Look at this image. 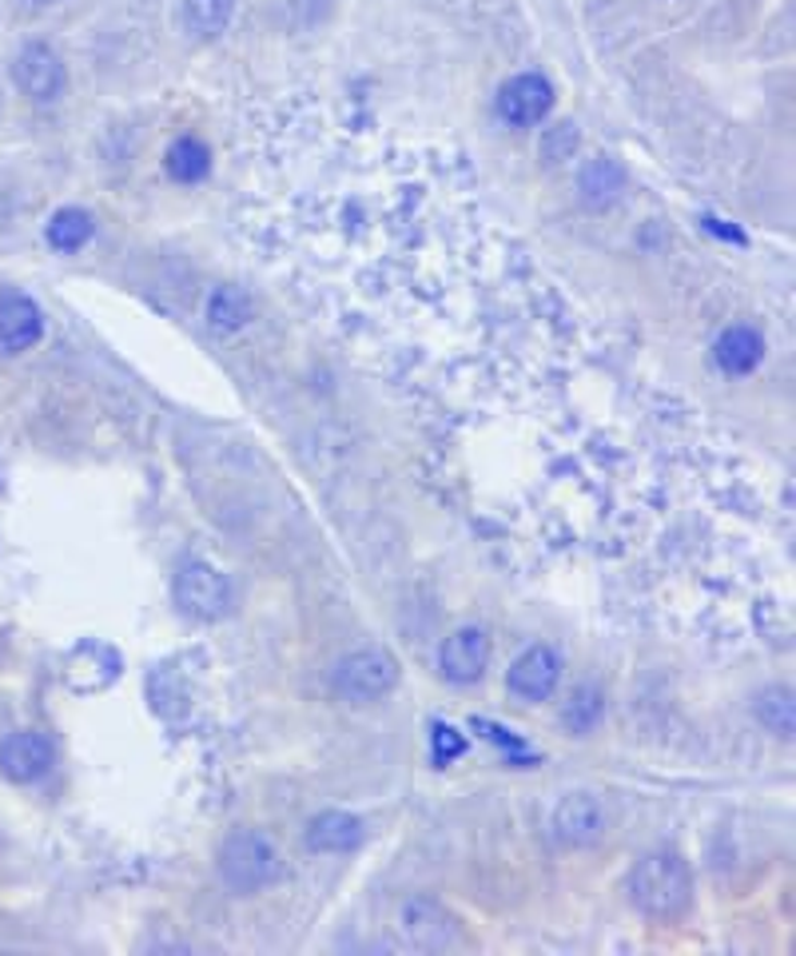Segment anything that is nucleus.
<instances>
[{
  "mask_svg": "<svg viewBox=\"0 0 796 956\" xmlns=\"http://www.w3.org/2000/svg\"><path fill=\"white\" fill-rule=\"evenodd\" d=\"M558 674H562L558 653L550 650V646H530L526 653L514 658V665H510V674H506V686L514 698L546 701L550 694H554Z\"/></svg>",
  "mask_w": 796,
  "mask_h": 956,
  "instance_id": "10",
  "label": "nucleus"
},
{
  "mask_svg": "<svg viewBox=\"0 0 796 956\" xmlns=\"http://www.w3.org/2000/svg\"><path fill=\"white\" fill-rule=\"evenodd\" d=\"M172 590H175V606L196 622L228 618L231 602H235L228 574H220L216 566H208V562H187V566H180Z\"/></svg>",
  "mask_w": 796,
  "mask_h": 956,
  "instance_id": "4",
  "label": "nucleus"
},
{
  "mask_svg": "<svg viewBox=\"0 0 796 956\" xmlns=\"http://www.w3.org/2000/svg\"><path fill=\"white\" fill-rule=\"evenodd\" d=\"M163 168H168V175H172L175 184H199V180L211 172V152L196 136H184V140H175L172 148H168Z\"/></svg>",
  "mask_w": 796,
  "mask_h": 956,
  "instance_id": "18",
  "label": "nucleus"
},
{
  "mask_svg": "<svg viewBox=\"0 0 796 956\" xmlns=\"http://www.w3.org/2000/svg\"><path fill=\"white\" fill-rule=\"evenodd\" d=\"M757 718H761L773 734H793V694L788 689H764L757 701Z\"/></svg>",
  "mask_w": 796,
  "mask_h": 956,
  "instance_id": "21",
  "label": "nucleus"
},
{
  "mask_svg": "<svg viewBox=\"0 0 796 956\" xmlns=\"http://www.w3.org/2000/svg\"><path fill=\"white\" fill-rule=\"evenodd\" d=\"M601 710H605V706H601V694H598V689L577 686L574 694H570L566 706H562V722H566L570 734L581 737V734H589V730H593V725L601 722Z\"/></svg>",
  "mask_w": 796,
  "mask_h": 956,
  "instance_id": "20",
  "label": "nucleus"
},
{
  "mask_svg": "<svg viewBox=\"0 0 796 956\" xmlns=\"http://www.w3.org/2000/svg\"><path fill=\"white\" fill-rule=\"evenodd\" d=\"M494 108L502 124H510V128H534L554 108V84L546 81L542 72H518L498 88Z\"/></svg>",
  "mask_w": 796,
  "mask_h": 956,
  "instance_id": "6",
  "label": "nucleus"
},
{
  "mask_svg": "<svg viewBox=\"0 0 796 956\" xmlns=\"http://www.w3.org/2000/svg\"><path fill=\"white\" fill-rule=\"evenodd\" d=\"M367 837V825L358 821L355 813H343V809H327L311 821L307 829V849L311 853H351L363 845Z\"/></svg>",
  "mask_w": 796,
  "mask_h": 956,
  "instance_id": "13",
  "label": "nucleus"
},
{
  "mask_svg": "<svg viewBox=\"0 0 796 956\" xmlns=\"http://www.w3.org/2000/svg\"><path fill=\"white\" fill-rule=\"evenodd\" d=\"M625 187V172L610 156H593V160L581 163V172H577V192L586 199L589 208H610L613 199L622 196Z\"/></svg>",
  "mask_w": 796,
  "mask_h": 956,
  "instance_id": "15",
  "label": "nucleus"
},
{
  "mask_svg": "<svg viewBox=\"0 0 796 956\" xmlns=\"http://www.w3.org/2000/svg\"><path fill=\"white\" fill-rule=\"evenodd\" d=\"M439 665H442V674H446V682L470 686V682H478V677L486 674V665H490V638H486L478 626H462V630H454L451 638L442 641Z\"/></svg>",
  "mask_w": 796,
  "mask_h": 956,
  "instance_id": "9",
  "label": "nucleus"
},
{
  "mask_svg": "<svg viewBox=\"0 0 796 956\" xmlns=\"http://www.w3.org/2000/svg\"><path fill=\"white\" fill-rule=\"evenodd\" d=\"M283 873L279 845L255 829H240L223 841L220 849V877L231 893H259Z\"/></svg>",
  "mask_w": 796,
  "mask_h": 956,
  "instance_id": "2",
  "label": "nucleus"
},
{
  "mask_svg": "<svg viewBox=\"0 0 796 956\" xmlns=\"http://www.w3.org/2000/svg\"><path fill=\"white\" fill-rule=\"evenodd\" d=\"M478 730H486V737H490V741H498V746H506L510 753H526V746H522V741H514V737H510L506 730H502V725H486V722H478Z\"/></svg>",
  "mask_w": 796,
  "mask_h": 956,
  "instance_id": "24",
  "label": "nucleus"
},
{
  "mask_svg": "<svg viewBox=\"0 0 796 956\" xmlns=\"http://www.w3.org/2000/svg\"><path fill=\"white\" fill-rule=\"evenodd\" d=\"M550 825H554V837L562 841V845H593V841L601 837V829H605V813H601L598 797L570 794L566 801L554 809Z\"/></svg>",
  "mask_w": 796,
  "mask_h": 956,
  "instance_id": "11",
  "label": "nucleus"
},
{
  "mask_svg": "<svg viewBox=\"0 0 796 956\" xmlns=\"http://www.w3.org/2000/svg\"><path fill=\"white\" fill-rule=\"evenodd\" d=\"M45 339V316L24 292L0 295V355H24Z\"/></svg>",
  "mask_w": 796,
  "mask_h": 956,
  "instance_id": "7",
  "label": "nucleus"
},
{
  "mask_svg": "<svg viewBox=\"0 0 796 956\" xmlns=\"http://www.w3.org/2000/svg\"><path fill=\"white\" fill-rule=\"evenodd\" d=\"M96 232V223L93 216L84 208H60L52 220H48L45 228V240L52 252H64V256H72V252H81L88 240H93Z\"/></svg>",
  "mask_w": 796,
  "mask_h": 956,
  "instance_id": "17",
  "label": "nucleus"
},
{
  "mask_svg": "<svg viewBox=\"0 0 796 956\" xmlns=\"http://www.w3.org/2000/svg\"><path fill=\"white\" fill-rule=\"evenodd\" d=\"M403 929L418 948H451L458 941V921L434 900H411L403 909Z\"/></svg>",
  "mask_w": 796,
  "mask_h": 956,
  "instance_id": "12",
  "label": "nucleus"
},
{
  "mask_svg": "<svg viewBox=\"0 0 796 956\" xmlns=\"http://www.w3.org/2000/svg\"><path fill=\"white\" fill-rule=\"evenodd\" d=\"M204 316H208V323L216 327V331L231 335V331H240V327L255 316V304H252V295H247V292L231 287V283H220V287H211Z\"/></svg>",
  "mask_w": 796,
  "mask_h": 956,
  "instance_id": "16",
  "label": "nucleus"
},
{
  "mask_svg": "<svg viewBox=\"0 0 796 956\" xmlns=\"http://www.w3.org/2000/svg\"><path fill=\"white\" fill-rule=\"evenodd\" d=\"M28 9H48V4H60V0H24Z\"/></svg>",
  "mask_w": 796,
  "mask_h": 956,
  "instance_id": "25",
  "label": "nucleus"
},
{
  "mask_svg": "<svg viewBox=\"0 0 796 956\" xmlns=\"http://www.w3.org/2000/svg\"><path fill=\"white\" fill-rule=\"evenodd\" d=\"M713 355H717V367H721V371L740 379V375H752L757 367H761L764 339L757 327H728L725 335L717 339Z\"/></svg>",
  "mask_w": 796,
  "mask_h": 956,
  "instance_id": "14",
  "label": "nucleus"
},
{
  "mask_svg": "<svg viewBox=\"0 0 796 956\" xmlns=\"http://www.w3.org/2000/svg\"><path fill=\"white\" fill-rule=\"evenodd\" d=\"M693 877L677 853H649L629 873V900L646 917H673L689 905Z\"/></svg>",
  "mask_w": 796,
  "mask_h": 956,
  "instance_id": "1",
  "label": "nucleus"
},
{
  "mask_svg": "<svg viewBox=\"0 0 796 956\" xmlns=\"http://www.w3.org/2000/svg\"><path fill=\"white\" fill-rule=\"evenodd\" d=\"M466 753V737L446 722H434L430 725V761L434 765H451L454 758Z\"/></svg>",
  "mask_w": 796,
  "mask_h": 956,
  "instance_id": "23",
  "label": "nucleus"
},
{
  "mask_svg": "<svg viewBox=\"0 0 796 956\" xmlns=\"http://www.w3.org/2000/svg\"><path fill=\"white\" fill-rule=\"evenodd\" d=\"M231 9L235 0H184V24L196 36H220L231 21Z\"/></svg>",
  "mask_w": 796,
  "mask_h": 956,
  "instance_id": "19",
  "label": "nucleus"
},
{
  "mask_svg": "<svg viewBox=\"0 0 796 956\" xmlns=\"http://www.w3.org/2000/svg\"><path fill=\"white\" fill-rule=\"evenodd\" d=\"M12 81H16V88H21L33 105L48 108L64 96L69 72H64V60L57 57V48L33 40V45H24L21 52H16V60H12Z\"/></svg>",
  "mask_w": 796,
  "mask_h": 956,
  "instance_id": "5",
  "label": "nucleus"
},
{
  "mask_svg": "<svg viewBox=\"0 0 796 956\" xmlns=\"http://www.w3.org/2000/svg\"><path fill=\"white\" fill-rule=\"evenodd\" d=\"M399 686V662L387 650H355L335 665V694L351 706H370Z\"/></svg>",
  "mask_w": 796,
  "mask_h": 956,
  "instance_id": "3",
  "label": "nucleus"
},
{
  "mask_svg": "<svg viewBox=\"0 0 796 956\" xmlns=\"http://www.w3.org/2000/svg\"><path fill=\"white\" fill-rule=\"evenodd\" d=\"M577 144H581V132H577L574 120H558L554 128H546L542 136V160L546 163H562L577 152Z\"/></svg>",
  "mask_w": 796,
  "mask_h": 956,
  "instance_id": "22",
  "label": "nucleus"
},
{
  "mask_svg": "<svg viewBox=\"0 0 796 956\" xmlns=\"http://www.w3.org/2000/svg\"><path fill=\"white\" fill-rule=\"evenodd\" d=\"M52 758H57L52 741L45 734H36V730H21V734L4 737V746H0V770L16 785L40 782L52 770Z\"/></svg>",
  "mask_w": 796,
  "mask_h": 956,
  "instance_id": "8",
  "label": "nucleus"
}]
</instances>
